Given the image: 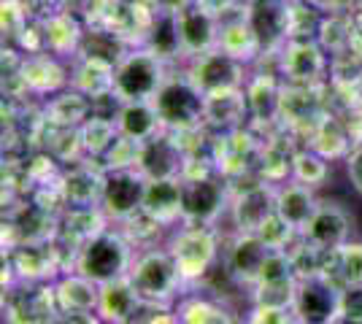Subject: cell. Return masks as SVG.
Wrapping results in <instances>:
<instances>
[{
    "label": "cell",
    "instance_id": "cell-15",
    "mask_svg": "<svg viewBox=\"0 0 362 324\" xmlns=\"http://www.w3.org/2000/svg\"><path fill=\"white\" fill-rule=\"evenodd\" d=\"M160 127H163V122H160V114H157V108H154L151 100L122 103L119 114H117V130H119V136L138 140V143L154 138L160 133Z\"/></svg>",
    "mask_w": 362,
    "mask_h": 324
},
{
    "label": "cell",
    "instance_id": "cell-3",
    "mask_svg": "<svg viewBox=\"0 0 362 324\" xmlns=\"http://www.w3.org/2000/svg\"><path fill=\"white\" fill-rule=\"evenodd\" d=\"M154 108L160 114V122L168 130H189L195 127L206 108H209V97L192 84V78H165L160 92L154 95Z\"/></svg>",
    "mask_w": 362,
    "mask_h": 324
},
{
    "label": "cell",
    "instance_id": "cell-11",
    "mask_svg": "<svg viewBox=\"0 0 362 324\" xmlns=\"http://www.w3.org/2000/svg\"><path fill=\"white\" fill-rule=\"evenodd\" d=\"M305 238L322 251H341L351 235V219L335 203H319L311 222L305 224Z\"/></svg>",
    "mask_w": 362,
    "mask_h": 324
},
{
    "label": "cell",
    "instance_id": "cell-23",
    "mask_svg": "<svg viewBox=\"0 0 362 324\" xmlns=\"http://www.w3.org/2000/svg\"><path fill=\"white\" fill-rule=\"evenodd\" d=\"M192 3H197L200 8H206V11H211L216 16H222L233 6V0H192Z\"/></svg>",
    "mask_w": 362,
    "mask_h": 324
},
{
    "label": "cell",
    "instance_id": "cell-6",
    "mask_svg": "<svg viewBox=\"0 0 362 324\" xmlns=\"http://www.w3.org/2000/svg\"><path fill=\"white\" fill-rule=\"evenodd\" d=\"M243 19L255 32L259 54L279 49L289 35L292 25V6L289 0H246Z\"/></svg>",
    "mask_w": 362,
    "mask_h": 324
},
{
    "label": "cell",
    "instance_id": "cell-4",
    "mask_svg": "<svg viewBox=\"0 0 362 324\" xmlns=\"http://www.w3.org/2000/svg\"><path fill=\"white\" fill-rule=\"evenodd\" d=\"M187 76L206 97H222L233 95L243 84V62L227 54L225 49H211L206 54L189 57Z\"/></svg>",
    "mask_w": 362,
    "mask_h": 324
},
{
    "label": "cell",
    "instance_id": "cell-1",
    "mask_svg": "<svg viewBox=\"0 0 362 324\" xmlns=\"http://www.w3.org/2000/svg\"><path fill=\"white\" fill-rule=\"evenodd\" d=\"M133 248L117 232H98L78 251L76 273L92 284L103 287L108 281L124 278L133 268Z\"/></svg>",
    "mask_w": 362,
    "mask_h": 324
},
{
    "label": "cell",
    "instance_id": "cell-13",
    "mask_svg": "<svg viewBox=\"0 0 362 324\" xmlns=\"http://www.w3.org/2000/svg\"><path fill=\"white\" fill-rule=\"evenodd\" d=\"M170 254L179 265L181 278H192L206 273V268L211 265L214 254H216V244L206 230L192 227V230H184L173 238Z\"/></svg>",
    "mask_w": 362,
    "mask_h": 324
},
{
    "label": "cell",
    "instance_id": "cell-20",
    "mask_svg": "<svg viewBox=\"0 0 362 324\" xmlns=\"http://www.w3.org/2000/svg\"><path fill=\"white\" fill-rule=\"evenodd\" d=\"M144 211H149L154 219H170V216H181L179 179H176V181H149Z\"/></svg>",
    "mask_w": 362,
    "mask_h": 324
},
{
    "label": "cell",
    "instance_id": "cell-18",
    "mask_svg": "<svg viewBox=\"0 0 362 324\" xmlns=\"http://www.w3.org/2000/svg\"><path fill=\"white\" fill-rule=\"evenodd\" d=\"M219 49H225L227 54L238 57V60H252L255 54H259V47L255 41V32L249 30L243 14L233 22H222V30H219Z\"/></svg>",
    "mask_w": 362,
    "mask_h": 324
},
{
    "label": "cell",
    "instance_id": "cell-19",
    "mask_svg": "<svg viewBox=\"0 0 362 324\" xmlns=\"http://www.w3.org/2000/svg\"><path fill=\"white\" fill-rule=\"evenodd\" d=\"M149 52H154L160 60H168V57L184 54L181 35H179V19H176V14H163L151 22Z\"/></svg>",
    "mask_w": 362,
    "mask_h": 324
},
{
    "label": "cell",
    "instance_id": "cell-12",
    "mask_svg": "<svg viewBox=\"0 0 362 324\" xmlns=\"http://www.w3.org/2000/svg\"><path fill=\"white\" fill-rule=\"evenodd\" d=\"M136 168L149 179V181H176L181 173V149L179 143L157 133L154 138L141 143Z\"/></svg>",
    "mask_w": 362,
    "mask_h": 324
},
{
    "label": "cell",
    "instance_id": "cell-10",
    "mask_svg": "<svg viewBox=\"0 0 362 324\" xmlns=\"http://www.w3.org/2000/svg\"><path fill=\"white\" fill-rule=\"evenodd\" d=\"M179 19V35H181V47L187 57H197V54H206L211 49H219V16L200 8L197 3L184 6L181 11H176Z\"/></svg>",
    "mask_w": 362,
    "mask_h": 324
},
{
    "label": "cell",
    "instance_id": "cell-9",
    "mask_svg": "<svg viewBox=\"0 0 362 324\" xmlns=\"http://www.w3.org/2000/svg\"><path fill=\"white\" fill-rule=\"evenodd\" d=\"M181 216L195 224H209L225 208V186L216 179H187L179 181Z\"/></svg>",
    "mask_w": 362,
    "mask_h": 324
},
{
    "label": "cell",
    "instance_id": "cell-5",
    "mask_svg": "<svg viewBox=\"0 0 362 324\" xmlns=\"http://www.w3.org/2000/svg\"><path fill=\"white\" fill-rule=\"evenodd\" d=\"M289 311L298 324H335L341 316V289L322 276L300 278L295 281Z\"/></svg>",
    "mask_w": 362,
    "mask_h": 324
},
{
    "label": "cell",
    "instance_id": "cell-2",
    "mask_svg": "<svg viewBox=\"0 0 362 324\" xmlns=\"http://www.w3.org/2000/svg\"><path fill=\"white\" fill-rule=\"evenodd\" d=\"M111 90L119 97L122 103H130V100H154V95L160 92L163 81H165V65L163 60L149 52V49H141V52H130L124 54L117 68L111 71Z\"/></svg>",
    "mask_w": 362,
    "mask_h": 324
},
{
    "label": "cell",
    "instance_id": "cell-7",
    "mask_svg": "<svg viewBox=\"0 0 362 324\" xmlns=\"http://www.w3.org/2000/svg\"><path fill=\"white\" fill-rule=\"evenodd\" d=\"M149 179L138 168H114L100 184V203L111 219H127L146 203Z\"/></svg>",
    "mask_w": 362,
    "mask_h": 324
},
{
    "label": "cell",
    "instance_id": "cell-16",
    "mask_svg": "<svg viewBox=\"0 0 362 324\" xmlns=\"http://www.w3.org/2000/svg\"><path fill=\"white\" fill-rule=\"evenodd\" d=\"M141 294L136 292V287L130 284V278H117V281H108L98 289V311L106 316L108 322L119 324L127 322L136 308L141 306Z\"/></svg>",
    "mask_w": 362,
    "mask_h": 324
},
{
    "label": "cell",
    "instance_id": "cell-21",
    "mask_svg": "<svg viewBox=\"0 0 362 324\" xmlns=\"http://www.w3.org/2000/svg\"><path fill=\"white\" fill-rule=\"evenodd\" d=\"M341 316L362 322V284H349L341 292Z\"/></svg>",
    "mask_w": 362,
    "mask_h": 324
},
{
    "label": "cell",
    "instance_id": "cell-24",
    "mask_svg": "<svg viewBox=\"0 0 362 324\" xmlns=\"http://www.w3.org/2000/svg\"><path fill=\"white\" fill-rule=\"evenodd\" d=\"M335 324H362V322H354V319H346V316H338Z\"/></svg>",
    "mask_w": 362,
    "mask_h": 324
},
{
    "label": "cell",
    "instance_id": "cell-22",
    "mask_svg": "<svg viewBox=\"0 0 362 324\" xmlns=\"http://www.w3.org/2000/svg\"><path fill=\"white\" fill-rule=\"evenodd\" d=\"M346 176H349V181H351V186H354V192L362 195V143L351 152V157H349Z\"/></svg>",
    "mask_w": 362,
    "mask_h": 324
},
{
    "label": "cell",
    "instance_id": "cell-17",
    "mask_svg": "<svg viewBox=\"0 0 362 324\" xmlns=\"http://www.w3.org/2000/svg\"><path fill=\"white\" fill-rule=\"evenodd\" d=\"M271 246L257 235V232H246L243 238H238V244L233 246L230 254V268L235 276L246 278V281H259L262 268L271 260Z\"/></svg>",
    "mask_w": 362,
    "mask_h": 324
},
{
    "label": "cell",
    "instance_id": "cell-8",
    "mask_svg": "<svg viewBox=\"0 0 362 324\" xmlns=\"http://www.w3.org/2000/svg\"><path fill=\"white\" fill-rule=\"evenodd\" d=\"M127 278L144 300H163L176 289L181 273L170 251H146L133 260Z\"/></svg>",
    "mask_w": 362,
    "mask_h": 324
},
{
    "label": "cell",
    "instance_id": "cell-14",
    "mask_svg": "<svg viewBox=\"0 0 362 324\" xmlns=\"http://www.w3.org/2000/svg\"><path fill=\"white\" fill-rule=\"evenodd\" d=\"M317 205L319 200L311 184H303V181L281 186L276 192V219L284 227H292V230H305V224L311 222Z\"/></svg>",
    "mask_w": 362,
    "mask_h": 324
}]
</instances>
